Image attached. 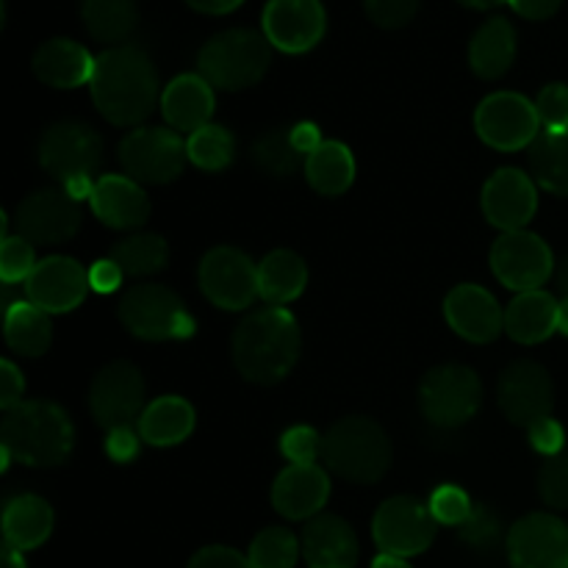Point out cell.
I'll use <instances>...</instances> for the list:
<instances>
[{"label":"cell","instance_id":"cell-1","mask_svg":"<svg viewBox=\"0 0 568 568\" xmlns=\"http://www.w3.org/2000/svg\"><path fill=\"white\" fill-rule=\"evenodd\" d=\"M89 89L98 111L111 125H139L159 103V72L142 48L120 44L98 55Z\"/></svg>","mask_w":568,"mask_h":568},{"label":"cell","instance_id":"cell-2","mask_svg":"<svg viewBox=\"0 0 568 568\" xmlns=\"http://www.w3.org/2000/svg\"><path fill=\"white\" fill-rule=\"evenodd\" d=\"M303 347V333L297 320L286 308L266 305L250 311L233 331V364L244 381L272 386L294 369Z\"/></svg>","mask_w":568,"mask_h":568},{"label":"cell","instance_id":"cell-3","mask_svg":"<svg viewBox=\"0 0 568 568\" xmlns=\"http://www.w3.org/2000/svg\"><path fill=\"white\" fill-rule=\"evenodd\" d=\"M75 444L70 416L48 399H22L6 410L0 425V447L26 466L50 469L64 464Z\"/></svg>","mask_w":568,"mask_h":568},{"label":"cell","instance_id":"cell-4","mask_svg":"<svg viewBox=\"0 0 568 568\" xmlns=\"http://www.w3.org/2000/svg\"><path fill=\"white\" fill-rule=\"evenodd\" d=\"M322 464L342 480L369 486L392 466V442L377 422L347 416L322 436Z\"/></svg>","mask_w":568,"mask_h":568},{"label":"cell","instance_id":"cell-5","mask_svg":"<svg viewBox=\"0 0 568 568\" xmlns=\"http://www.w3.org/2000/svg\"><path fill=\"white\" fill-rule=\"evenodd\" d=\"M272 61V44L264 33L250 28H231L200 48L197 70L214 89L239 92L255 87L266 75Z\"/></svg>","mask_w":568,"mask_h":568},{"label":"cell","instance_id":"cell-6","mask_svg":"<svg viewBox=\"0 0 568 568\" xmlns=\"http://www.w3.org/2000/svg\"><path fill=\"white\" fill-rule=\"evenodd\" d=\"M39 164L50 178L64 183L67 192L92 189L89 178L103 164V139L83 122H55L39 139Z\"/></svg>","mask_w":568,"mask_h":568},{"label":"cell","instance_id":"cell-7","mask_svg":"<svg viewBox=\"0 0 568 568\" xmlns=\"http://www.w3.org/2000/svg\"><path fill=\"white\" fill-rule=\"evenodd\" d=\"M116 314L125 331L144 342H170V338H186L194 333V320L183 300L159 283L128 288Z\"/></svg>","mask_w":568,"mask_h":568},{"label":"cell","instance_id":"cell-8","mask_svg":"<svg viewBox=\"0 0 568 568\" xmlns=\"http://www.w3.org/2000/svg\"><path fill=\"white\" fill-rule=\"evenodd\" d=\"M419 405L436 427H460L477 416L483 405V383L469 366L447 364L427 372L419 386Z\"/></svg>","mask_w":568,"mask_h":568},{"label":"cell","instance_id":"cell-9","mask_svg":"<svg viewBox=\"0 0 568 568\" xmlns=\"http://www.w3.org/2000/svg\"><path fill=\"white\" fill-rule=\"evenodd\" d=\"M189 161L186 142L181 133L170 128H139L128 133L120 144V164L128 178L136 183H161L175 181Z\"/></svg>","mask_w":568,"mask_h":568},{"label":"cell","instance_id":"cell-10","mask_svg":"<svg viewBox=\"0 0 568 568\" xmlns=\"http://www.w3.org/2000/svg\"><path fill=\"white\" fill-rule=\"evenodd\" d=\"M475 128L483 142L503 153L525 150L541 136L536 103L519 92H494L477 105Z\"/></svg>","mask_w":568,"mask_h":568},{"label":"cell","instance_id":"cell-11","mask_svg":"<svg viewBox=\"0 0 568 568\" xmlns=\"http://www.w3.org/2000/svg\"><path fill=\"white\" fill-rule=\"evenodd\" d=\"M436 527L438 521L430 514V505L414 497H392L377 508L372 536L383 555L414 558L430 549Z\"/></svg>","mask_w":568,"mask_h":568},{"label":"cell","instance_id":"cell-12","mask_svg":"<svg viewBox=\"0 0 568 568\" xmlns=\"http://www.w3.org/2000/svg\"><path fill=\"white\" fill-rule=\"evenodd\" d=\"M200 288L225 311H244L261 297L258 264L236 247H214L200 261Z\"/></svg>","mask_w":568,"mask_h":568},{"label":"cell","instance_id":"cell-13","mask_svg":"<svg viewBox=\"0 0 568 568\" xmlns=\"http://www.w3.org/2000/svg\"><path fill=\"white\" fill-rule=\"evenodd\" d=\"M89 410L103 430L131 427L144 414V381L128 361H114L94 375L89 386Z\"/></svg>","mask_w":568,"mask_h":568},{"label":"cell","instance_id":"cell-14","mask_svg":"<svg viewBox=\"0 0 568 568\" xmlns=\"http://www.w3.org/2000/svg\"><path fill=\"white\" fill-rule=\"evenodd\" d=\"M491 270L514 292H536L552 277L555 258L549 244L530 231L503 233L491 247Z\"/></svg>","mask_w":568,"mask_h":568},{"label":"cell","instance_id":"cell-15","mask_svg":"<svg viewBox=\"0 0 568 568\" xmlns=\"http://www.w3.org/2000/svg\"><path fill=\"white\" fill-rule=\"evenodd\" d=\"M81 203L67 189H37L14 211L20 236L31 244H61L81 227Z\"/></svg>","mask_w":568,"mask_h":568},{"label":"cell","instance_id":"cell-16","mask_svg":"<svg viewBox=\"0 0 568 568\" xmlns=\"http://www.w3.org/2000/svg\"><path fill=\"white\" fill-rule=\"evenodd\" d=\"M497 399L503 414L514 425L527 427L549 419L555 408V386L549 372L536 361H516L503 372L497 386Z\"/></svg>","mask_w":568,"mask_h":568},{"label":"cell","instance_id":"cell-17","mask_svg":"<svg viewBox=\"0 0 568 568\" xmlns=\"http://www.w3.org/2000/svg\"><path fill=\"white\" fill-rule=\"evenodd\" d=\"M514 568H568V525L552 514H530L508 532Z\"/></svg>","mask_w":568,"mask_h":568},{"label":"cell","instance_id":"cell-18","mask_svg":"<svg viewBox=\"0 0 568 568\" xmlns=\"http://www.w3.org/2000/svg\"><path fill=\"white\" fill-rule=\"evenodd\" d=\"M325 9L320 0H270L261 17L264 37L283 53H308L325 37Z\"/></svg>","mask_w":568,"mask_h":568},{"label":"cell","instance_id":"cell-19","mask_svg":"<svg viewBox=\"0 0 568 568\" xmlns=\"http://www.w3.org/2000/svg\"><path fill=\"white\" fill-rule=\"evenodd\" d=\"M92 288L89 272L67 255H50L39 261L37 270L26 281V297L44 314H67L78 308Z\"/></svg>","mask_w":568,"mask_h":568},{"label":"cell","instance_id":"cell-20","mask_svg":"<svg viewBox=\"0 0 568 568\" xmlns=\"http://www.w3.org/2000/svg\"><path fill=\"white\" fill-rule=\"evenodd\" d=\"M483 214L503 233L525 231L527 222L538 211V189L530 175L521 170L505 166L494 172L483 186Z\"/></svg>","mask_w":568,"mask_h":568},{"label":"cell","instance_id":"cell-21","mask_svg":"<svg viewBox=\"0 0 568 568\" xmlns=\"http://www.w3.org/2000/svg\"><path fill=\"white\" fill-rule=\"evenodd\" d=\"M444 316L460 338L488 344L505 331V311L497 297L477 283H460L444 300Z\"/></svg>","mask_w":568,"mask_h":568},{"label":"cell","instance_id":"cell-22","mask_svg":"<svg viewBox=\"0 0 568 568\" xmlns=\"http://www.w3.org/2000/svg\"><path fill=\"white\" fill-rule=\"evenodd\" d=\"M89 203L94 216L114 231H133L142 227L150 216V197L128 175H103L89 189Z\"/></svg>","mask_w":568,"mask_h":568},{"label":"cell","instance_id":"cell-23","mask_svg":"<svg viewBox=\"0 0 568 568\" xmlns=\"http://www.w3.org/2000/svg\"><path fill=\"white\" fill-rule=\"evenodd\" d=\"M331 497V477L322 466L292 464L277 475L272 486V505L281 516L294 521L316 519Z\"/></svg>","mask_w":568,"mask_h":568},{"label":"cell","instance_id":"cell-24","mask_svg":"<svg viewBox=\"0 0 568 568\" xmlns=\"http://www.w3.org/2000/svg\"><path fill=\"white\" fill-rule=\"evenodd\" d=\"M303 558L308 568H355L358 538L342 516H316L300 536Z\"/></svg>","mask_w":568,"mask_h":568},{"label":"cell","instance_id":"cell-25","mask_svg":"<svg viewBox=\"0 0 568 568\" xmlns=\"http://www.w3.org/2000/svg\"><path fill=\"white\" fill-rule=\"evenodd\" d=\"M161 111L172 131H186L192 136L200 128L211 125L214 114V87L203 75H178L170 87L161 92Z\"/></svg>","mask_w":568,"mask_h":568},{"label":"cell","instance_id":"cell-26","mask_svg":"<svg viewBox=\"0 0 568 568\" xmlns=\"http://www.w3.org/2000/svg\"><path fill=\"white\" fill-rule=\"evenodd\" d=\"M94 64L98 59L72 39H50L33 53V72L53 89H78L92 83Z\"/></svg>","mask_w":568,"mask_h":568},{"label":"cell","instance_id":"cell-27","mask_svg":"<svg viewBox=\"0 0 568 568\" xmlns=\"http://www.w3.org/2000/svg\"><path fill=\"white\" fill-rule=\"evenodd\" d=\"M53 532V508L42 497L20 494L9 499L3 508V538L6 547L17 552L42 547Z\"/></svg>","mask_w":568,"mask_h":568},{"label":"cell","instance_id":"cell-28","mask_svg":"<svg viewBox=\"0 0 568 568\" xmlns=\"http://www.w3.org/2000/svg\"><path fill=\"white\" fill-rule=\"evenodd\" d=\"M558 331V300L549 292H521L505 308V333L519 344H541Z\"/></svg>","mask_w":568,"mask_h":568},{"label":"cell","instance_id":"cell-29","mask_svg":"<svg viewBox=\"0 0 568 568\" xmlns=\"http://www.w3.org/2000/svg\"><path fill=\"white\" fill-rule=\"evenodd\" d=\"M516 59V28L505 17H491L469 42V64L486 81H497Z\"/></svg>","mask_w":568,"mask_h":568},{"label":"cell","instance_id":"cell-30","mask_svg":"<svg viewBox=\"0 0 568 568\" xmlns=\"http://www.w3.org/2000/svg\"><path fill=\"white\" fill-rule=\"evenodd\" d=\"M194 430V408L183 397L166 394L150 403L139 419V436L150 447H175L183 444Z\"/></svg>","mask_w":568,"mask_h":568},{"label":"cell","instance_id":"cell-31","mask_svg":"<svg viewBox=\"0 0 568 568\" xmlns=\"http://www.w3.org/2000/svg\"><path fill=\"white\" fill-rule=\"evenodd\" d=\"M308 286V266L294 250H272L258 264V292L266 305H288Z\"/></svg>","mask_w":568,"mask_h":568},{"label":"cell","instance_id":"cell-32","mask_svg":"<svg viewBox=\"0 0 568 568\" xmlns=\"http://www.w3.org/2000/svg\"><path fill=\"white\" fill-rule=\"evenodd\" d=\"M3 336L14 353L26 355V358H39L48 353L50 342H53V322L42 308L20 300V303L6 305Z\"/></svg>","mask_w":568,"mask_h":568},{"label":"cell","instance_id":"cell-33","mask_svg":"<svg viewBox=\"0 0 568 568\" xmlns=\"http://www.w3.org/2000/svg\"><path fill=\"white\" fill-rule=\"evenodd\" d=\"M305 178L311 189L325 197H338L355 181V159L344 142H322L320 150L305 159Z\"/></svg>","mask_w":568,"mask_h":568},{"label":"cell","instance_id":"cell-34","mask_svg":"<svg viewBox=\"0 0 568 568\" xmlns=\"http://www.w3.org/2000/svg\"><path fill=\"white\" fill-rule=\"evenodd\" d=\"M81 20L89 37L111 44V48H120L136 31V0H83Z\"/></svg>","mask_w":568,"mask_h":568},{"label":"cell","instance_id":"cell-35","mask_svg":"<svg viewBox=\"0 0 568 568\" xmlns=\"http://www.w3.org/2000/svg\"><path fill=\"white\" fill-rule=\"evenodd\" d=\"M530 166L538 186L568 197V133H541L530 144Z\"/></svg>","mask_w":568,"mask_h":568},{"label":"cell","instance_id":"cell-36","mask_svg":"<svg viewBox=\"0 0 568 568\" xmlns=\"http://www.w3.org/2000/svg\"><path fill=\"white\" fill-rule=\"evenodd\" d=\"M111 258L120 264V270L128 277H148L164 270L166 258H170V247L155 233H133V236L120 239L111 247Z\"/></svg>","mask_w":568,"mask_h":568},{"label":"cell","instance_id":"cell-37","mask_svg":"<svg viewBox=\"0 0 568 568\" xmlns=\"http://www.w3.org/2000/svg\"><path fill=\"white\" fill-rule=\"evenodd\" d=\"M189 161L205 172H220L236 159V139L227 128L205 125L186 139Z\"/></svg>","mask_w":568,"mask_h":568},{"label":"cell","instance_id":"cell-38","mask_svg":"<svg viewBox=\"0 0 568 568\" xmlns=\"http://www.w3.org/2000/svg\"><path fill=\"white\" fill-rule=\"evenodd\" d=\"M303 547L286 527H266L250 544V566L253 568H294Z\"/></svg>","mask_w":568,"mask_h":568},{"label":"cell","instance_id":"cell-39","mask_svg":"<svg viewBox=\"0 0 568 568\" xmlns=\"http://www.w3.org/2000/svg\"><path fill=\"white\" fill-rule=\"evenodd\" d=\"M305 155L294 148L292 133L288 131H270L253 144V161L261 172L272 178L294 175L300 166H305Z\"/></svg>","mask_w":568,"mask_h":568},{"label":"cell","instance_id":"cell-40","mask_svg":"<svg viewBox=\"0 0 568 568\" xmlns=\"http://www.w3.org/2000/svg\"><path fill=\"white\" fill-rule=\"evenodd\" d=\"M37 255H33V244L26 236H9L6 233L3 244H0V277L3 283H20L31 277V272L37 270Z\"/></svg>","mask_w":568,"mask_h":568},{"label":"cell","instance_id":"cell-41","mask_svg":"<svg viewBox=\"0 0 568 568\" xmlns=\"http://www.w3.org/2000/svg\"><path fill=\"white\" fill-rule=\"evenodd\" d=\"M430 514L436 516L438 525L464 527L469 516L475 514V503L469 494L458 486H442L430 497Z\"/></svg>","mask_w":568,"mask_h":568},{"label":"cell","instance_id":"cell-42","mask_svg":"<svg viewBox=\"0 0 568 568\" xmlns=\"http://www.w3.org/2000/svg\"><path fill=\"white\" fill-rule=\"evenodd\" d=\"M541 499L555 510H568V453L555 455L538 475Z\"/></svg>","mask_w":568,"mask_h":568},{"label":"cell","instance_id":"cell-43","mask_svg":"<svg viewBox=\"0 0 568 568\" xmlns=\"http://www.w3.org/2000/svg\"><path fill=\"white\" fill-rule=\"evenodd\" d=\"M536 111L547 133H568V83H549L536 100Z\"/></svg>","mask_w":568,"mask_h":568},{"label":"cell","instance_id":"cell-44","mask_svg":"<svg viewBox=\"0 0 568 568\" xmlns=\"http://www.w3.org/2000/svg\"><path fill=\"white\" fill-rule=\"evenodd\" d=\"M281 453L286 455L292 464H300V466L316 464V458H322V436L314 430V427H305V425L292 427V430L283 433Z\"/></svg>","mask_w":568,"mask_h":568},{"label":"cell","instance_id":"cell-45","mask_svg":"<svg viewBox=\"0 0 568 568\" xmlns=\"http://www.w3.org/2000/svg\"><path fill=\"white\" fill-rule=\"evenodd\" d=\"M369 20L381 28H403L416 17L419 0H364Z\"/></svg>","mask_w":568,"mask_h":568},{"label":"cell","instance_id":"cell-46","mask_svg":"<svg viewBox=\"0 0 568 568\" xmlns=\"http://www.w3.org/2000/svg\"><path fill=\"white\" fill-rule=\"evenodd\" d=\"M460 536H464V541L475 544V547H486V544L491 547L499 536V525L494 519V514H488L483 505H475V514L460 527Z\"/></svg>","mask_w":568,"mask_h":568},{"label":"cell","instance_id":"cell-47","mask_svg":"<svg viewBox=\"0 0 568 568\" xmlns=\"http://www.w3.org/2000/svg\"><path fill=\"white\" fill-rule=\"evenodd\" d=\"M530 444L538 449L541 455H555L564 453V444H566V430L560 422H555L552 416L549 419H541L538 425L530 427Z\"/></svg>","mask_w":568,"mask_h":568},{"label":"cell","instance_id":"cell-48","mask_svg":"<svg viewBox=\"0 0 568 568\" xmlns=\"http://www.w3.org/2000/svg\"><path fill=\"white\" fill-rule=\"evenodd\" d=\"M189 568H253L250 558H244L233 547H205L189 560Z\"/></svg>","mask_w":568,"mask_h":568},{"label":"cell","instance_id":"cell-49","mask_svg":"<svg viewBox=\"0 0 568 568\" xmlns=\"http://www.w3.org/2000/svg\"><path fill=\"white\" fill-rule=\"evenodd\" d=\"M139 438L133 433V427H116V430L109 433L105 438V455H109L114 464H131L139 455Z\"/></svg>","mask_w":568,"mask_h":568},{"label":"cell","instance_id":"cell-50","mask_svg":"<svg viewBox=\"0 0 568 568\" xmlns=\"http://www.w3.org/2000/svg\"><path fill=\"white\" fill-rule=\"evenodd\" d=\"M122 277H125V272L120 270V264H116L114 258H100L94 261L92 270H89V283H92V288L98 294H111L120 288Z\"/></svg>","mask_w":568,"mask_h":568},{"label":"cell","instance_id":"cell-51","mask_svg":"<svg viewBox=\"0 0 568 568\" xmlns=\"http://www.w3.org/2000/svg\"><path fill=\"white\" fill-rule=\"evenodd\" d=\"M22 392H26V381H22L20 369L11 361H3L0 364V405H3V410H11L14 405H20Z\"/></svg>","mask_w":568,"mask_h":568},{"label":"cell","instance_id":"cell-52","mask_svg":"<svg viewBox=\"0 0 568 568\" xmlns=\"http://www.w3.org/2000/svg\"><path fill=\"white\" fill-rule=\"evenodd\" d=\"M508 3L516 14L527 17V20H547L560 9L564 0H508Z\"/></svg>","mask_w":568,"mask_h":568},{"label":"cell","instance_id":"cell-53","mask_svg":"<svg viewBox=\"0 0 568 568\" xmlns=\"http://www.w3.org/2000/svg\"><path fill=\"white\" fill-rule=\"evenodd\" d=\"M288 133H292L294 148H297L300 155H305V159H308V155L314 153V150L322 148L320 128H316L314 122H300V125H294Z\"/></svg>","mask_w":568,"mask_h":568},{"label":"cell","instance_id":"cell-54","mask_svg":"<svg viewBox=\"0 0 568 568\" xmlns=\"http://www.w3.org/2000/svg\"><path fill=\"white\" fill-rule=\"evenodd\" d=\"M186 3L200 14H231L244 0H186Z\"/></svg>","mask_w":568,"mask_h":568},{"label":"cell","instance_id":"cell-55","mask_svg":"<svg viewBox=\"0 0 568 568\" xmlns=\"http://www.w3.org/2000/svg\"><path fill=\"white\" fill-rule=\"evenodd\" d=\"M372 568H414L408 558H397V555H377Z\"/></svg>","mask_w":568,"mask_h":568},{"label":"cell","instance_id":"cell-56","mask_svg":"<svg viewBox=\"0 0 568 568\" xmlns=\"http://www.w3.org/2000/svg\"><path fill=\"white\" fill-rule=\"evenodd\" d=\"M3 568H28V566H26V558H22V552L6 547L3 549Z\"/></svg>","mask_w":568,"mask_h":568},{"label":"cell","instance_id":"cell-57","mask_svg":"<svg viewBox=\"0 0 568 568\" xmlns=\"http://www.w3.org/2000/svg\"><path fill=\"white\" fill-rule=\"evenodd\" d=\"M558 331L568 336V297H564L558 303Z\"/></svg>","mask_w":568,"mask_h":568},{"label":"cell","instance_id":"cell-58","mask_svg":"<svg viewBox=\"0 0 568 568\" xmlns=\"http://www.w3.org/2000/svg\"><path fill=\"white\" fill-rule=\"evenodd\" d=\"M558 288L564 292V297H568V255L558 264Z\"/></svg>","mask_w":568,"mask_h":568},{"label":"cell","instance_id":"cell-59","mask_svg":"<svg viewBox=\"0 0 568 568\" xmlns=\"http://www.w3.org/2000/svg\"><path fill=\"white\" fill-rule=\"evenodd\" d=\"M458 3L469 6V9H494V6L505 3V0H458Z\"/></svg>","mask_w":568,"mask_h":568}]
</instances>
